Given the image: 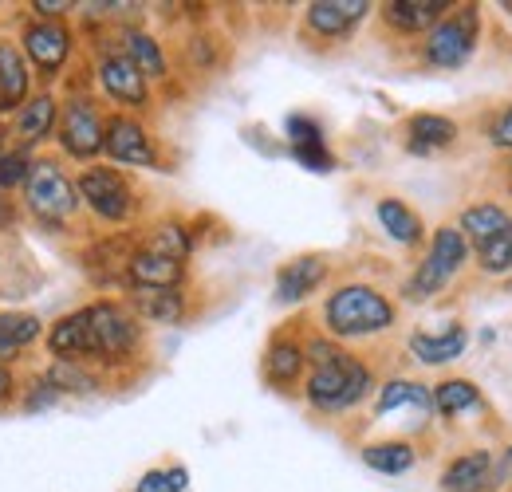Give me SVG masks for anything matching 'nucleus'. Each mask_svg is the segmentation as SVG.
Segmentation results:
<instances>
[{
  "label": "nucleus",
  "instance_id": "obj_20",
  "mask_svg": "<svg viewBox=\"0 0 512 492\" xmlns=\"http://www.w3.org/2000/svg\"><path fill=\"white\" fill-rule=\"evenodd\" d=\"M142 323H162L174 327L186 319V292L182 288H130L127 304Z\"/></svg>",
  "mask_w": 512,
  "mask_h": 492
},
{
  "label": "nucleus",
  "instance_id": "obj_27",
  "mask_svg": "<svg viewBox=\"0 0 512 492\" xmlns=\"http://www.w3.org/2000/svg\"><path fill=\"white\" fill-rule=\"evenodd\" d=\"M485 406V394L473 378H446L434 386V414L438 418H461L469 410H481Z\"/></svg>",
  "mask_w": 512,
  "mask_h": 492
},
{
  "label": "nucleus",
  "instance_id": "obj_17",
  "mask_svg": "<svg viewBox=\"0 0 512 492\" xmlns=\"http://www.w3.org/2000/svg\"><path fill=\"white\" fill-rule=\"evenodd\" d=\"M410 355L422 363V367H449L465 355L469 347V327L465 323H449L446 331H414L410 335Z\"/></svg>",
  "mask_w": 512,
  "mask_h": 492
},
{
  "label": "nucleus",
  "instance_id": "obj_25",
  "mask_svg": "<svg viewBox=\"0 0 512 492\" xmlns=\"http://www.w3.org/2000/svg\"><path fill=\"white\" fill-rule=\"evenodd\" d=\"M359 457H363L367 469H375V473H383V477H402V473H410V469L418 465V449H414L410 441H402V437L371 441V445H363Z\"/></svg>",
  "mask_w": 512,
  "mask_h": 492
},
{
  "label": "nucleus",
  "instance_id": "obj_12",
  "mask_svg": "<svg viewBox=\"0 0 512 492\" xmlns=\"http://www.w3.org/2000/svg\"><path fill=\"white\" fill-rule=\"evenodd\" d=\"M449 8L453 0H386L379 8V20L398 36H426L434 24H442Z\"/></svg>",
  "mask_w": 512,
  "mask_h": 492
},
{
  "label": "nucleus",
  "instance_id": "obj_34",
  "mask_svg": "<svg viewBox=\"0 0 512 492\" xmlns=\"http://www.w3.org/2000/svg\"><path fill=\"white\" fill-rule=\"evenodd\" d=\"M186 489H190V473L182 465H174V469H150L134 485V492H186Z\"/></svg>",
  "mask_w": 512,
  "mask_h": 492
},
{
  "label": "nucleus",
  "instance_id": "obj_14",
  "mask_svg": "<svg viewBox=\"0 0 512 492\" xmlns=\"http://www.w3.org/2000/svg\"><path fill=\"white\" fill-rule=\"evenodd\" d=\"M24 52L44 75H56L71 56V32L60 20H36L24 28Z\"/></svg>",
  "mask_w": 512,
  "mask_h": 492
},
{
  "label": "nucleus",
  "instance_id": "obj_30",
  "mask_svg": "<svg viewBox=\"0 0 512 492\" xmlns=\"http://www.w3.org/2000/svg\"><path fill=\"white\" fill-rule=\"evenodd\" d=\"M127 60L150 79H166V56H162V44L150 36V32H127Z\"/></svg>",
  "mask_w": 512,
  "mask_h": 492
},
{
  "label": "nucleus",
  "instance_id": "obj_13",
  "mask_svg": "<svg viewBox=\"0 0 512 492\" xmlns=\"http://www.w3.org/2000/svg\"><path fill=\"white\" fill-rule=\"evenodd\" d=\"M99 87L123 107H146V99H150V83L127 60V52H111L99 60Z\"/></svg>",
  "mask_w": 512,
  "mask_h": 492
},
{
  "label": "nucleus",
  "instance_id": "obj_39",
  "mask_svg": "<svg viewBox=\"0 0 512 492\" xmlns=\"http://www.w3.org/2000/svg\"><path fill=\"white\" fill-rule=\"evenodd\" d=\"M32 8L40 12V20H56V16H60V12H67L71 4H67V0H36Z\"/></svg>",
  "mask_w": 512,
  "mask_h": 492
},
{
  "label": "nucleus",
  "instance_id": "obj_16",
  "mask_svg": "<svg viewBox=\"0 0 512 492\" xmlns=\"http://www.w3.org/2000/svg\"><path fill=\"white\" fill-rule=\"evenodd\" d=\"M323 280H327V256H320V252H308V256H296V260L280 264V272H276V304L308 300Z\"/></svg>",
  "mask_w": 512,
  "mask_h": 492
},
{
  "label": "nucleus",
  "instance_id": "obj_26",
  "mask_svg": "<svg viewBox=\"0 0 512 492\" xmlns=\"http://www.w3.org/2000/svg\"><path fill=\"white\" fill-rule=\"evenodd\" d=\"M28 63L24 56L0 40V115H8L12 107H24L28 103Z\"/></svg>",
  "mask_w": 512,
  "mask_h": 492
},
{
  "label": "nucleus",
  "instance_id": "obj_38",
  "mask_svg": "<svg viewBox=\"0 0 512 492\" xmlns=\"http://www.w3.org/2000/svg\"><path fill=\"white\" fill-rule=\"evenodd\" d=\"M292 158H296L304 170H312V174H331V170H335V154H331L327 146H296Z\"/></svg>",
  "mask_w": 512,
  "mask_h": 492
},
{
  "label": "nucleus",
  "instance_id": "obj_36",
  "mask_svg": "<svg viewBox=\"0 0 512 492\" xmlns=\"http://www.w3.org/2000/svg\"><path fill=\"white\" fill-rule=\"evenodd\" d=\"M288 142H292V150L296 146H327V138H323V126L312 119V115H288Z\"/></svg>",
  "mask_w": 512,
  "mask_h": 492
},
{
  "label": "nucleus",
  "instance_id": "obj_35",
  "mask_svg": "<svg viewBox=\"0 0 512 492\" xmlns=\"http://www.w3.org/2000/svg\"><path fill=\"white\" fill-rule=\"evenodd\" d=\"M485 142L501 154H512V103H501L489 119H485Z\"/></svg>",
  "mask_w": 512,
  "mask_h": 492
},
{
  "label": "nucleus",
  "instance_id": "obj_18",
  "mask_svg": "<svg viewBox=\"0 0 512 492\" xmlns=\"http://www.w3.org/2000/svg\"><path fill=\"white\" fill-rule=\"evenodd\" d=\"M457 138H461V126L453 123L449 115L418 111V115L406 119V150L410 154H422V158L442 154L449 146H457Z\"/></svg>",
  "mask_w": 512,
  "mask_h": 492
},
{
  "label": "nucleus",
  "instance_id": "obj_19",
  "mask_svg": "<svg viewBox=\"0 0 512 492\" xmlns=\"http://www.w3.org/2000/svg\"><path fill=\"white\" fill-rule=\"evenodd\" d=\"M375 217L383 225V233L402 248H422L426 245V221L402 201V197H379L375 201Z\"/></svg>",
  "mask_w": 512,
  "mask_h": 492
},
{
  "label": "nucleus",
  "instance_id": "obj_3",
  "mask_svg": "<svg viewBox=\"0 0 512 492\" xmlns=\"http://www.w3.org/2000/svg\"><path fill=\"white\" fill-rule=\"evenodd\" d=\"M371 390H375L371 367H367L363 359L347 355V351H339V355H335L331 363H323V367H312L308 382H304V398H308V406L320 410V414H347V410H355Z\"/></svg>",
  "mask_w": 512,
  "mask_h": 492
},
{
  "label": "nucleus",
  "instance_id": "obj_29",
  "mask_svg": "<svg viewBox=\"0 0 512 492\" xmlns=\"http://www.w3.org/2000/svg\"><path fill=\"white\" fill-rule=\"evenodd\" d=\"M44 331V323L28 311H0V363L16 359L28 343H36Z\"/></svg>",
  "mask_w": 512,
  "mask_h": 492
},
{
  "label": "nucleus",
  "instance_id": "obj_43",
  "mask_svg": "<svg viewBox=\"0 0 512 492\" xmlns=\"http://www.w3.org/2000/svg\"><path fill=\"white\" fill-rule=\"evenodd\" d=\"M505 170H509V178H512V154H509V162H505Z\"/></svg>",
  "mask_w": 512,
  "mask_h": 492
},
{
  "label": "nucleus",
  "instance_id": "obj_15",
  "mask_svg": "<svg viewBox=\"0 0 512 492\" xmlns=\"http://www.w3.org/2000/svg\"><path fill=\"white\" fill-rule=\"evenodd\" d=\"M457 229L465 233L469 248L477 252V248L493 245L497 237L512 233V209H505L501 201H473L457 213Z\"/></svg>",
  "mask_w": 512,
  "mask_h": 492
},
{
  "label": "nucleus",
  "instance_id": "obj_24",
  "mask_svg": "<svg viewBox=\"0 0 512 492\" xmlns=\"http://www.w3.org/2000/svg\"><path fill=\"white\" fill-rule=\"evenodd\" d=\"M60 126V103L52 95H36L20 107L16 115V134H20V150H32L36 142H44L52 130Z\"/></svg>",
  "mask_w": 512,
  "mask_h": 492
},
{
  "label": "nucleus",
  "instance_id": "obj_31",
  "mask_svg": "<svg viewBox=\"0 0 512 492\" xmlns=\"http://www.w3.org/2000/svg\"><path fill=\"white\" fill-rule=\"evenodd\" d=\"M48 386L56 394H95L99 390V378L83 367V363H75V359H56L48 367Z\"/></svg>",
  "mask_w": 512,
  "mask_h": 492
},
{
  "label": "nucleus",
  "instance_id": "obj_41",
  "mask_svg": "<svg viewBox=\"0 0 512 492\" xmlns=\"http://www.w3.org/2000/svg\"><path fill=\"white\" fill-rule=\"evenodd\" d=\"M501 469H505V481H512V445L501 453Z\"/></svg>",
  "mask_w": 512,
  "mask_h": 492
},
{
  "label": "nucleus",
  "instance_id": "obj_6",
  "mask_svg": "<svg viewBox=\"0 0 512 492\" xmlns=\"http://www.w3.org/2000/svg\"><path fill=\"white\" fill-rule=\"evenodd\" d=\"M24 201L28 209L48 221V225H64L79 213V189L67 178L56 162H32L28 170V182H24Z\"/></svg>",
  "mask_w": 512,
  "mask_h": 492
},
{
  "label": "nucleus",
  "instance_id": "obj_22",
  "mask_svg": "<svg viewBox=\"0 0 512 492\" xmlns=\"http://www.w3.org/2000/svg\"><path fill=\"white\" fill-rule=\"evenodd\" d=\"M304 370H308L304 343H296V339H272L268 343V351H264V378H268V386L288 390V386H296L304 378Z\"/></svg>",
  "mask_w": 512,
  "mask_h": 492
},
{
  "label": "nucleus",
  "instance_id": "obj_9",
  "mask_svg": "<svg viewBox=\"0 0 512 492\" xmlns=\"http://www.w3.org/2000/svg\"><path fill=\"white\" fill-rule=\"evenodd\" d=\"M103 150L119 166H138V170H154L158 166V146H154L150 130L138 123L134 115H111L107 119V126H103Z\"/></svg>",
  "mask_w": 512,
  "mask_h": 492
},
{
  "label": "nucleus",
  "instance_id": "obj_42",
  "mask_svg": "<svg viewBox=\"0 0 512 492\" xmlns=\"http://www.w3.org/2000/svg\"><path fill=\"white\" fill-rule=\"evenodd\" d=\"M8 221H12V209H8L4 201H0V225H8Z\"/></svg>",
  "mask_w": 512,
  "mask_h": 492
},
{
  "label": "nucleus",
  "instance_id": "obj_32",
  "mask_svg": "<svg viewBox=\"0 0 512 492\" xmlns=\"http://www.w3.org/2000/svg\"><path fill=\"white\" fill-rule=\"evenodd\" d=\"M150 252H158V256H170V260H190V248H193V237L186 225H178V221H166V225H158L150 237H146V245Z\"/></svg>",
  "mask_w": 512,
  "mask_h": 492
},
{
  "label": "nucleus",
  "instance_id": "obj_10",
  "mask_svg": "<svg viewBox=\"0 0 512 492\" xmlns=\"http://www.w3.org/2000/svg\"><path fill=\"white\" fill-rule=\"evenodd\" d=\"M103 126L107 123H103V115H99V107L91 99H71L60 111V126H56L64 154L83 158V162L103 154Z\"/></svg>",
  "mask_w": 512,
  "mask_h": 492
},
{
  "label": "nucleus",
  "instance_id": "obj_23",
  "mask_svg": "<svg viewBox=\"0 0 512 492\" xmlns=\"http://www.w3.org/2000/svg\"><path fill=\"white\" fill-rule=\"evenodd\" d=\"M394 410H418L422 418L434 414V386H422V382H410V378H390L375 398V414L386 418Z\"/></svg>",
  "mask_w": 512,
  "mask_h": 492
},
{
  "label": "nucleus",
  "instance_id": "obj_2",
  "mask_svg": "<svg viewBox=\"0 0 512 492\" xmlns=\"http://www.w3.org/2000/svg\"><path fill=\"white\" fill-rule=\"evenodd\" d=\"M469 260H473V248H469L465 233H461L457 225L434 229V237H430V245L422 252V260L414 264V272H410L402 296H406L410 304H426V300L442 296L449 284L465 272Z\"/></svg>",
  "mask_w": 512,
  "mask_h": 492
},
{
  "label": "nucleus",
  "instance_id": "obj_5",
  "mask_svg": "<svg viewBox=\"0 0 512 492\" xmlns=\"http://www.w3.org/2000/svg\"><path fill=\"white\" fill-rule=\"evenodd\" d=\"M83 319H87V359L119 363V359H130L142 343V319L127 304L99 300L83 308Z\"/></svg>",
  "mask_w": 512,
  "mask_h": 492
},
{
  "label": "nucleus",
  "instance_id": "obj_37",
  "mask_svg": "<svg viewBox=\"0 0 512 492\" xmlns=\"http://www.w3.org/2000/svg\"><path fill=\"white\" fill-rule=\"evenodd\" d=\"M28 170H32V162H28V150H12V154H0V189L28 182Z\"/></svg>",
  "mask_w": 512,
  "mask_h": 492
},
{
  "label": "nucleus",
  "instance_id": "obj_11",
  "mask_svg": "<svg viewBox=\"0 0 512 492\" xmlns=\"http://www.w3.org/2000/svg\"><path fill=\"white\" fill-rule=\"evenodd\" d=\"M371 12H375V4H367V0H312L304 8V32L316 40H343Z\"/></svg>",
  "mask_w": 512,
  "mask_h": 492
},
{
  "label": "nucleus",
  "instance_id": "obj_7",
  "mask_svg": "<svg viewBox=\"0 0 512 492\" xmlns=\"http://www.w3.org/2000/svg\"><path fill=\"white\" fill-rule=\"evenodd\" d=\"M79 201L99 217V221H111V225H123L134 213V189L130 182L115 170V166H87L79 174Z\"/></svg>",
  "mask_w": 512,
  "mask_h": 492
},
{
  "label": "nucleus",
  "instance_id": "obj_8",
  "mask_svg": "<svg viewBox=\"0 0 512 492\" xmlns=\"http://www.w3.org/2000/svg\"><path fill=\"white\" fill-rule=\"evenodd\" d=\"M505 489V469L501 453L493 449H465L449 461L438 477V492H501Z\"/></svg>",
  "mask_w": 512,
  "mask_h": 492
},
{
  "label": "nucleus",
  "instance_id": "obj_4",
  "mask_svg": "<svg viewBox=\"0 0 512 492\" xmlns=\"http://www.w3.org/2000/svg\"><path fill=\"white\" fill-rule=\"evenodd\" d=\"M481 44V4H453L442 24L422 36V63L434 71H461Z\"/></svg>",
  "mask_w": 512,
  "mask_h": 492
},
{
  "label": "nucleus",
  "instance_id": "obj_1",
  "mask_svg": "<svg viewBox=\"0 0 512 492\" xmlns=\"http://www.w3.org/2000/svg\"><path fill=\"white\" fill-rule=\"evenodd\" d=\"M398 319L394 300L375 284H339L323 300V327L331 339H375Z\"/></svg>",
  "mask_w": 512,
  "mask_h": 492
},
{
  "label": "nucleus",
  "instance_id": "obj_21",
  "mask_svg": "<svg viewBox=\"0 0 512 492\" xmlns=\"http://www.w3.org/2000/svg\"><path fill=\"white\" fill-rule=\"evenodd\" d=\"M182 280H186V264L182 260L158 256L150 248H138L130 256V268H127L130 288H182Z\"/></svg>",
  "mask_w": 512,
  "mask_h": 492
},
{
  "label": "nucleus",
  "instance_id": "obj_40",
  "mask_svg": "<svg viewBox=\"0 0 512 492\" xmlns=\"http://www.w3.org/2000/svg\"><path fill=\"white\" fill-rule=\"evenodd\" d=\"M12 390H16V378H12V370L0 363V402L12 398Z\"/></svg>",
  "mask_w": 512,
  "mask_h": 492
},
{
  "label": "nucleus",
  "instance_id": "obj_33",
  "mask_svg": "<svg viewBox=\"0 0 512 492\" xmlns=\"http://www.w3.org/2000/svg\"><path fill=\"white\" fill-rule=\"evenodd\" d=\"M473 256H477V268H481L485 276H509L512 272V233L497 237L493 245L477 248Z\"/></svg>",
  "mask_w": 512,
  "mask_h": 492
},
{
  "label": "nucleus",
  "instance_id": "obj_28",
  "mask_svg": "<svg viewBox=\"0 0 512 492\" xmlns=\"http://www.w3.org/2000/svg\"><path fill=\"white\" fill-rule=\"evenodd\" d=\"M48 351L56 359H75V363L87 359V319H83V308L56 319L48 327Z\"/></svg>",
  "mask_w": 512,
  "mask_h": 492
}]
</instances>
